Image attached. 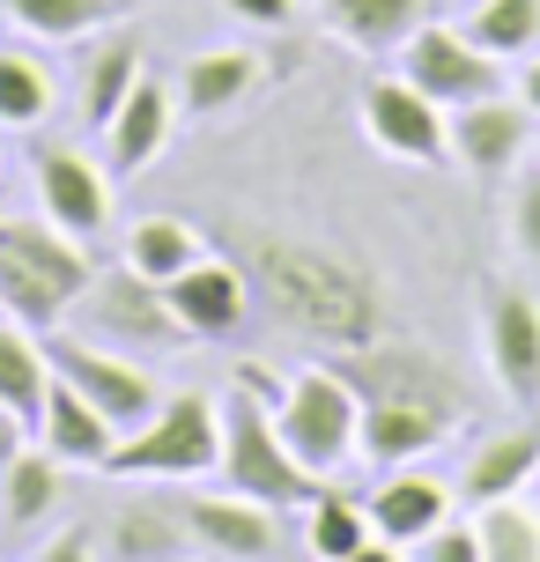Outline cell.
<instances>
[{"label": "cell", "mask_w": 540, "mask_h": 562, "mask_svg": "<svg viewBox=\"0 0 540 562\" xmlns=\"http://www.w3.org/2000/svg\"><path fill=\"white\" fill-rule=\"evenodd\" d=\"M245 259H252L245 274H252L259 304L274 311L296 340H318V348L341 356V348H363V340L385 334V289L348 252L259 229L252 245H245Z\"/></svg>", "instance_id": "cell-1"}, {"label": "cell", "mask_w": 540, "mask_h": 562, "mask_svg": "<svg viewBox=\"0 0 540 562\" xmlns=\"http://www.w3.org/2000/svg\"><path fill=\"white\" fill-rule=\"evenodd\" d=\"M97 281V259L75 229L53 215H0V318H15L30 334L59 326Z\"/></svg>", "instance_id": "cell-2"}, {"label": "cell", "mask_w": 540, "mask_h": 562, "mask_svg": "<svg viewBox=\"0 0 540 562\" xmlns=\"http://www.w3.org/2000/svg\"><path fill=\"white\" fill-rule=\"evenodd\" d=\"M267 407H274V429L282 445L296 451V467H312L318 481H334L356 459V437H363V400L341 370H296V378H267L259 363L237 370Z\"/></svg>", "instance_id": "cell-3"}, {"label": "cell", "mask_w": 540, "mask_h": 562, "mask_svg": "<svg viewBox=\"0 0 540 562\" xmlns=\"http://www.w3.org/2000/svg\"><path fill=\"white\" fill-rule=\"evenodd\" d=\"M215 474L223 488L237 496H252V504H274V510H304L326 488L312 467H296V451L282 445V429H274V407L237 378L223 400V459H215Z\"/></svg>", "instance_id": "cell-4"}, {"label": "cell", "mask_w": 540, "mask_h": 562, "mask_svg": "<svg viewBox=\"0 0 540 562\" xmlns=\"http://www.w3.org/2000/svg\"><path fill=\"white\" fill-rule=\"evenodd\" d=\"M223 459V400L207 393H171L142 429H126L104 459L119 481H200Z\"/></svg>", "instance_id": "cell-5"}, {"label": "cell", "mask_w": 540, "mask_h": 562, "mask_svg": "<svg viewBox=\"0 0 540 562\" xmlns=\"http://www.w3.org/2000/svg\"><path fill=\"white\" fill-rule=\"evenodd\" d=\"M82 326L97 340H112V348H148V356H164V348H185V326H178L171 296H164V281H148L142 267H97V281L82 289Z\"/></svg>", "instance_id": "cell-6"}, {"label": "cell", "mask_w": 540, "mask_h": 562, "mask_svg": "<svg viewBox=\"0 0 540 562\" xmlns=\"http://www.w3.org/2000/svg\"><path fill=\"white\" fill-rule=\"evenodd\" d=\"M45 356H53V378H67L75 393L97 407V415L112 422L119 437L126 429H142L156 407H164V385H156V370L126 363V348H104V340H45Z\"/></svg>", "instance_id": "cell-7"}, {"label": "cell", "mask_w": 540, "mask_h": 562, "mask_svg": "<svg viewBox=\"0 0 540 562\" xmlns=\"http://www.w3.org/2000/svg\"><path fill=\"white\" fill-rule=\"evenodd\" d=\"M393 59H400V75L423 89V97H437L445 112L482 104V97H496V89H511V82H504V59L482 53L466 30H445V23H423Z\"/></svg>", "instance_id": "cell-8"}, {"label": "cell", "mask_w": 540, "mask_h": 562, "mask_svg": "<svg viewBox=\"0 0 540 562\" xmlns=\"http://www.w3.org/2000/svg\"><path fill=\"white\" fill-rule=\"evenodd\" d=\"M363 134L393 156V164H445L452 156V112L423 97L407 75H378L363 82Z\"/></svg>", "instance_id": "cell-9"}, {"label": "cell", "mask_w": 540, "mask_h": 562, "mask_svg": "<svg viewBox=\"0 0 540 562\" xmlns=\"http://www.w3.org/2000/svg\"><path fill=\"white\" fill-rule=\"evenodd\" d=\"M30 178H37V207H45L59 229H75L82 245L104 237V223H112V186H104V170L89 164L82 148L37 140V148H30Z\"/></svg>", "instance_id": "cell-10"}, {"label": "cell", "mask_w": 540, "mask_h": 562, "mask_svg": "<svg viewBox=\"0 0 540 562\" xmlns=\"http://www.w3.org/2000/svg\"><path fill=\"white\" fill-rule=\"evenodd\" d=\"M178 518H185L193 548L215 555V562H274L282 555L274 504H252V496H237V488H223V496H185Z\"/></svg>", "instance_id": "cell-11"}, {"label": "cell", "mask_w": 540, "mask_h": 562, "mask_svg": "<svg viewBox=\"0 0 540 562\" xmlns=\"http://www.w3.org/2000/svg\"><path fill=\"white\" fill-rule=\"evenodd\" d=\"M540 119L518 104V97H482V104H459L452 112V164L474 170V178H504V170H518V156L533 148Z\"/></svg>", "instance_id": "cell-12"}, {"label": "cell", "mask_w": 540, "mask_h": 562, "mask_svg": "<svg viewBox=\"0 0 540 562\" xmlns=\"http://www.w3.org/2000/svg\"><path fill=\"white\" fill-rule=\"evenodd\" d=\"M488 370L511 407H540V296L496 289L488 296Z\"/></svg>", "instance_id": "cell-13"}, {"label": "cell", "mask_w": 540, "mask_h": 562, "mask_svg": "<svg viewBox=\"0 0 540 562\" xmlns=\"http://www.w3.org/2000/svg\"><path fill=\"white\" fill-rule=\"evenodd\" d=\"M164 296H171L185 340H229L237 326H245V311H252V274H237V267L200 252L185 274L164 281Z\"/></svg>", "instance_id": "cell-14"}, {"label": "cell", "mask_w": 540, "mask_h": 562, "mask_svg": "<svg viewBox=\"0 0 540 562\" xmlns=\"http://www.w3.org/2000/svg\"><path fill=\"white\" fill-rule=\"evenodd\" d=\"M171 126H178V97L171 82H134L126 89V104L112 112V126H104V156H112L119 178H142L164 148H171Z\"/></svg>", "instance_id": "cell-15"}, {"label": "cell", "mask_w": 540, "mask_h": 562, "mask_svg": "<svg viewBox=\"0 0 540 562\" xmlns=\"http://www.w3.org/2000/svg\"><path fill=\"white\" fill-rule=\"evenodd\" d=\"M363 510H370V533L415 548V540H429L445 518H452V488H445V481H429L423 467H393V474L370 488Z\"/></svg>", "instance_id": "cell-16"}, {"label": "cell", "mask_w": 540, "mask_h": 562, "mask_svg": "<svg viewBox=\"0 0 540 562\" xmlns=\"http://www.w3.org/2000/svg\"><path fill=\"white\" fill-rule=\"evenodd\" d=\"M30 437L53 451V459H67V467H97V474H104V459H112V445H119V429L97 415L67 378L45 385V407H37V422H30Z\"/></svg>", "instance_id": "cell-17"}, {"label": "cell", "mask_w": 540, "mask_h": 562, "mask_svg": "<svg viewBox=\"0 0 540 562\" xmlns=\"http://www.w3.org/2000/svg\"><path fill=\"white\" fill-rule=\"evenodd\" d=\"M533 474H540V429H496L466 451L452 496L459 504H511Z\"/></svg>", "instance_id": "cell-18"}, {"label": "cell", "mask_w": 540, "mask_h": 562, "mask_svg": "<svg viewBox=\"0 0 540 562\" xmlns=\"http://www.w3.org/2000/svg\"><path fill=\"white\" fill-rule=\"evenodd\" d=\"M459 422L437 415V407H415V400H363V437L356 451L378 459V467H407V459H423L429 445H445Z\"/></svg>", "instance_id": "cell-19"}, {"label": "cell", "mask_w": 540, "mask_h": 562, "mask_svg": "<svg viewBox=\"0 0 540 562\" xmlns=\"http://www.w3.org/2000/svg\"><path fill=\"white\" fill-rule=\"evenodd\" d=\"M267 89V59L245 53V45H223V53H200L185 59V75H178V104L193 119H223L237 112L245 97H259Z\"/></svg>", "instance_id": "cell-20"}, {"label": "cell", "mask_w": 540, "mask_h": 562, "mask_svg": "<svg viewBox=\"0 0 540 562\" xmlns=\"http://www.w3.org/2000/svg\"><path fill=\"white\" fill-rule=\"evenodd\" d=\"M318 23L356 53H400L429 23V0H318Z\"/></svg>", "instance_id": "cell-21"}, {"label": "cell", "mask_w": 540, "mask_h": 562, "mask_svg": "<svg viewBox=\"0 0 540 562\" xmlns=\"http://www.w3.org/2000/svg\"><path fill=\"white\" fill-rule=\"evenodd\" d=\"M142 75H148V53H142V37H134V30H112L104 45H89L82 82H75V89H82V119L97 126V134L112 126V112L126 104V89L142 82Z\"/></svg>", "instance_id": "cell-22"}, {"label": "cell", "mask_w": 540, "mask_h": 562, "mask_svg": "<svg viewBox=\"0 0 540 562\" xmlns=\"http://www.w3.org/2000/svg\"><path fill=\"white\" fill-rule=\"evenodd\" d=\"M142 0H0V15L15 30H30L37 45H82L89 30L126 23Z\"/></svg>", "instance_id": "cell-23"}, {"label": "cell", "mask_w": 540, "mask_h": 562, "mask_svg": "<svg viewBox=\"0 0 540 562\" xmlns=\"http://www.w3.org/2000/svg\"><path fill=\"white\" fill-rule=\"evenodd\" d=\"M67 496V459H53L45 445H23L8 467H0V504H8V526H45Z\"/></svg>", "instance_id": "cell-24"}, {"label": "cell", "mask_w": 540, "mask_h": 562, "mask_svg": "<svg viewBox=\"0 0 540 562\" xmlns=\"http://www.w3.org/2000/svg\"><path fill=\"white\" fill-rule=\"evenodd\" d=\"M185 518L178 504H119L112 510V555L119 562H185Z\"/></svg>", "instance_id": "cell-25"}, {"label": "cell", "mask_w": 540, "mask_h": 562, "mask_svg": "<svg viewBox=\"0 0 540 562\" xmlns=\"http://www.w3.org/2000/svg\"><path fill=\"white\" fill-rule=\"evenodd\" d=\"M59 104V75L37 53H0V126L8 134H37Z\"/></svg>", "instance_id": "cell-26"}, {"label": "cell", "mask_w": 540, "mask_h": 562, "mask_svg": "<svg viewBox=\"0 0 540 562\" xmlns=\"http://www.w3.org/2000/svg\"><path fill=\"white\" fill-rule=\"evenodd\" d=\"M45 385H53V356H45V340L30 334V326H15V318H0V400H8L23 422H37Z\"/></svg>", "instance_id": "cell-27"}, {"label": "cell", "mask_w": 540, "mask_h": 562, "mask_svg": "<svg viewBox=\"0 0 540 562\" xmlns=\"http://www.w3.org/2000/svg\"><path fill=\"white\" fill-rule=\"evenodd\" d=\"M200 259V229L178 223V215H148V223L126 229V267H142L148 281H171Z\"/></svg>", "instance_id": "cell-28"}, {"label": "cell", "mask_w": 540, "mask_h": 562, "mask_svg": "<svg viewBox=\"0 0 540 562\" xmlns=\"http://www.w3.org/2000/svg\"><path fill=\"white\" fill-rule=\"evenodd\" d=\"M459 30L496 59H526V53H540V0H482Z\"/></svg>", "instance_id": "cell-29"}, {"label": "cell", "mask_w": 540, "mask_h": 562, "mask_svg": "<svg viewBox=\"0 0 540 562\" xmlns=\"http://www.w3.org/2000/svg\"><path fill=\"white\" fill-rule=\"evenodd\" d=\"M304 510H312V518H304V548H312L318 562L356 555V540H363V526H370V510L356 504V496H341V488H318Z\"/></svg>", "instance_id": "cell-30"}, {"label": "cell", "mask_w": 540, "mask_h": 562, "mask_svg": "<svg viewBox=\"0 0 540 562\" xmlns=\"http://www.w3.org/2000/svg\"><path fill=\"white\" fill-rule=\"evenodd\" d=\"M482 562H540V526L518 504H488V518H482Z\"/></svg>", "instance_id": "cell-31"}, {"label": "cell", "mask_w": 540, "mask_h": 562, "mask_svg": "<svg viewBox=\"0 0 540 562\" xmlns=\"http://www.w3.org/2000/svg\"><path fill=\"white\" fill-rule=\"evenodd\" d=\"M511 245H518V259L540 267V170H526L511 193Z\"/></svg>", "instance_id": "cell-32"}, {"label": "cell", "mask_w": 540, "mask_h": 562, "mask_svg": "<svg viewBox=\"0 0 540 562\" xmlns=\"http://www.w3.org/2000/svg\"><path fill=\"white\" fill-rule=\"evenodd\" d=\"M415 548H423V562H482V533H466V526H452V518H445L429 540H415Z\"/></svg>", "instance_id": "cell-33"}, {"label": "cell", "mask_w": 540, "mask_h": 562, "mask_svg": "<svg viewBox=\"0 0 540 562\" xmlns=\"http://www.w3.org/2000/svg\"><path fill=\"white\" fill-rule=\"evenodd\" d=\"M223 15L245 30H289L296 23V0H223Z\"/></svg>", "instance_id": "cell-34"}, {"label": "cell", "mask_w": 540, "mask_h": 562, "mask_svg": "<svg viewBox=\"0 0 540 562\" xmlns=\"http://www.w3.org/2000/svg\"><path fill=\"white\" fill-rule=\"evenodd\" d=\"M37 562H97V540H89L82 526H67L59 540H45V548H37Z\"/></svg>", "instance_id": "cell-35"}, {"label": "cell", "mask_w": 540, "mask_h": 562, "mask_svg": "<svg viewBox=\"0 0 540 562\" xmlns=\"http://www.w3.org/2000/svg\"><path fill=\"white\" fill-rule=\"evenodd\" d=\"M30 445V422L15 415V407H8V400H0V467H8V459H15V451Z\"/></svg>", "instance_id": "cell-36"}, {"label": "cell", "mask_w": 540, "mask_h": 562, "mask_svg": "<svg viewBox=\"0 0 540 562\" xmlns=\"http://www.w3.org/2000/svg\"><path fill=\"white\" fill-rule=\"evenodd\" d=\"M341 562H400V540H385V533H363V540H356V555H341Z\"/></svg>", "instance_id": "cell-37"}, {"label": "cell", "mask_w": 540, "mask_h": 562, "mask_svg": "<svg viewBox=\"0 0 540 562\" xmlns=\"http://www.w3.org/2000/svg\"><path fill=\"white\" fill-rule=\"evenodd\" d=\"M511 89H518V104H526V112L540 119V53H526V75H518Z\"/></svg>", "instance_id": "cell-38"}]
</instances>
